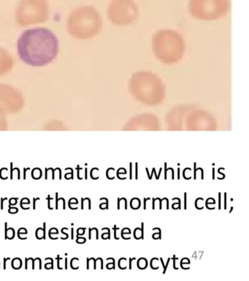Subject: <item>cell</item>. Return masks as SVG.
I'll return each instance as SVG.
<instances>
[{
    "instance_id": "obj_1",
    "label": "cell",
    "mask_w": 249,
    "mask_h": 281,
    "mask_svg": "<svg viewBox=\"0 0 249 281\" xmlns=\"http://www.w3.org/2000/svg\"><path fill=\"white\" fill-rule=\"evenodd\" d=\"M18 54L27 65L45 66L53 61L59 52V40L47 28H34L23 31L17 43Z\"/></svg>"
},
{
    "instance_id": "obj_2",
    "label": "cell",
    "mask_w": 249,
    "mask_h": 281,
    "mask_svg": "<svg viewBox=\"0 0 249 281\" xmlns=\"http://www.w3.org/2000/svg\"><path fill=\"white\" fill-rule=\"evenodd\" d=\"M128 88L134 99L147 106H156L165 98V86L162 79L151 72L133 73L129 80Z\"/></svg>"
},
{
    "instance_id": "obj_3",
    "label": "cell",
    "mask_w": 249,
    "mask_h": 281,
    "mask_svg": "<svg viewBox=\"0 0 249 281\" xmlns=\"http://www.w3.org/2000/svg\"><path fill=\"white\" fill-rule=\"evenodd\" d=\"M152 51L156 58L164 64H174L183 58L186 49L183 38L176 31L158 30L152 35Z\"/></svg>"
},
{
    "instance_id": "obj_4",
    "label": "cell",
    "mask_w": 249,
    "mask_h": 281,
    "mask_svg": "<svg viewBox=\"0 0 249 281\" xmlns=\"http://www.w3.org/2000/svg\"><path fill=\"white\" fill-rule=\"evenodd\" d=\"M102 28L103 19L99 11L90 5L75 8L68 19V31L77 39H90L98 35Z\"/></svg>"
},
{
    "instance_id": "obj_5",
    "label": "cell",
    "mask_w": 249,
    "mask_h": 281,
    "mask_svg": "<svg viewBox=\"0 0 249 281\" xmlns=\"http://www.w3.org/2000/svg\"><path fill=\"white\" fill-rule=\"evenodd\" d=\"M230 9L229 0H189L188 10L192 18L200 21L218 20Z\"/></svg>"
},
{
    "instance_id": "obj_6",
    "label": "cell",
    "mask_w": 249,
    "mask_h": 281,
    "mask_svg": "<svg viewBox=\"0 0 249 281\" xmlns=\"http://www.w3.org/2000/svg\"><path fill=\"white\" fill-rule=\"evenodd\" d=\"M15 21L20 26L45 22L49 17L46 0H22L15 10Z\"/></svg>"
},
{
    "instance_id": "obj_7",
    "label": "cell",
    "mask_w": 249,
    "mask_h": 281,
    "mask_svg": "<svg viewBox=\"0 0 249 281\" xmlns=\"http://www.w3.org/2000/svg\"><path fill=\"white\" fill-rule=\"evenodd\" d=\"M107 13L108 20L113 24L127 26L137 20L139 9L134 0H112Z\"/></svg>"
},
{
    "instance_id": "obj_8",
    "label": "cell",
    "mask_w": 249,
    "mask_h": 281,
    "mask_svg": "<svg viewBox=\"0 0 249 281\" xmlns=\"http://www.w3.org/2000/svg\"><path fill=\"white\" fill-rule=\"evenodd\" d=\"M21 93L15 88L6 84H0V109L18 110L23 106Z\"/></svg>"
},
{
    "instance_id": "obj_9",
    "label": "cell",
    "mask_w": 249,
    "mask_h": 281,
    "mask_svg": "<svg viewBox=\"0 0 249 281\" xmlns=\"http://www.w3.org/2000/svg\"><path fill=\"white\" fill-rule=\"evenodd\" d=\"M188 124L192 129L200 127L211 128L214 125V122L209 114L202 110H197L191 113L188 119Z\"/></svg>"
},
{
    "instance_id": "obj_10",
    "label": "cell",
    "mask_w": 249,
    "mask_h": 281,
    "mask_svg": "<svg viewBox=\"0 0 249 281\" xmlns=\"http://www.w3.org/2000/svg\"><path fill=\"white\" fill-rule=\"evenodd\" d=\"M193 106H178L174 108L169 113L167 116V120L168 122L173 127H178L180 122L181 116L185 112H186L188 110L193 108Z\"/></svg>"
},
{
    "instance_id": "obj_11",
    "label": "cell",
    "mask_w": 249,
    "mask_h": 281,
    "mask_svg": "<svg viewBox=\"0 0 249 281\" xmlns=\"http://www.w3.org/2000/svg\"><path fill=\"white\" fill-rule=\"evenodd\" d=\"M140 126H145V127H150V128H155L156 126V119L154 116L150 114H144L142 116H139L138 118L133 119L132 122L129 124V127H138Z\"/></svg>"
},
{
    "instance_id": "obj_12",
    "label": "cell",
    "mask_w": 249,
    "mask_h": 281,
    "mask_svg": "<svg viewBox=\"0 0 249 281\" xmlns=\"http://www.w3.org/2000/svg\"><path fill=\"white\" fill-rule=\"evenodd\" d=\"M13 65L12 56L5 50L0 48V76L7 74Z\"/></svg>"
},
{
    "instance_id": "obj_13",
    "label": "cell",
    "mask_w": 249,
    "mask_h": 281,
    "mask_svg": "<svg viewBox=\"0 0 249 281\" xmlns=\"http://www.w3.org/2000/svg\"><path fill=\"white\" fill-rule=\"evenodd\" d=\"M14 234H15V231H14V230L13 229V228H10V229L7 230V237H8L9 235H11V239L12 238H13V237H14Z\"/></svg>"
},
{
    "instance_id": "obj_14",
    "label": "cell",
    "mask_w": 249,
    "mask_h": 281,
    "mask_svg": "<svg viewBox=\"0 0 249 281\" xmlns=\"http://www.w3.org/2000/svg\"><path fill=\"white\" fill-rule=\"evenodd\" d=\"M18 211V209L17 208H11V207H10V208L9 209V212H10V213H16Z\"/></svg>"
},
{
    "instance_id": "obj_15",
    "label": "cell",
    "mask_w": 249,
    "mask_h": 281,
    "mask_svg": "<svg viewBox=\"0 0 249 281\" xmlns=\"http://www.w3.org/2000/svg\"><path fill=\"white\" fill-rule=\"evenodd\" d=\"M186 204H187L186 203V193H184V209H186V208H187Z\"/></svg>"
},
{
    "instance_id": "obj_16",
    "label": "cell",
    "mask_w": 249,
    "mask_h": 281,
    "mask_svg": "<svg viewBox=\"0 0 249 281\" xmlns=\"http://www.w3.org/2000/svg\"><path fill=\"white\" fill-rule=\"evenodd\" d=\"M116 225H115V226H114V228H113V229H114V237H115V239H116V240H119V237H116V230L119 229V228H116Z\"/></svg>"
},
{
    "instance_id": "obj_17",
    "label": "cell",
    "mask_w": 249,
    "mask_h": 281,
    "mask_svg": "<svg viewBox=\"0 0 249 281\" xmlns=\"http://www.w3.org/2000/svg\"><path fill=\"white\" fill-rule=\"evenodd\" d=\"M218 209H221V193H218Z\"/></svg>"
},
{
    "instance_id": "obj_18",
    "label": "cell",
    "mask_w": 249,
    "mask_h": 281,
    "mask_svg": "<svg viewBox=\"0 0 249 281\" xmlns=\"http://www.w3.org/2000/svg\"><path fill=\"white\" fill-rule=\"evenodd\" d=\"M164 167H165V173H164V179H167V163H164Z\"/></svg>"
},
{
    "instance_id": "obj_19",
    "label": "cell",
    "mask_w": 249,
    "mask_h": 281,
    "mask_svg": "<svg viewBox=\"0 0 249 281\" xmlns=\"http://www.w3.org/2000/svg\"><path fill=\"white\" fill-rule=\"evenodd\" d=\"M56 209H58V201H59V199H58V193H56Z\"/></svg>"
},
{
    "instance_id": "obj_20",
    "label": "cell",
    "mask_w": 249,
    "mask_h": 281,
    "mask_svg": "<svg viewBox=\"0 0 249 281\" xmlns=\"http://www.w3.org/2000/svg\"><path fill=\"white\" fill-rule=\"evenodd\" d=\"M43 239H45V223H44V228H43Z\"/></svg>"
},
{
    "instance_id": "obj_21",
    "label": "cell",
    "mask_w": 249,
    "mask_h": 281,
    "mask_svg": "<svg viewBox=\"0 0 249 281\" xmlns=\"http://www.w3.org/2000/svg\"><path fill=\"white\" fill-rule=\"evenodd\" d=\"M224 209H226V193H224Z\"/></svg>"
},
{
    "instance_id": "obj_22",
    "label": "cell",
    "mask_w": 249,
    "mask_h": 281,
    "mask_svg": "<svg viewBox=\"0 0 249 281\" xmlns=\"http://www.w3.org/2000/svg\"><path fill=\"white\" fill-rule=\"evenodd\" d=\"M172 259H173V267H174V269H175V270H178V269L175 267V259H176V258H175V256H173V258H172Z\"/></svg>"
},
{
    "instance_id": "obj_23",
    "label": "cell",
    "mask_w": 249,
    "mask_h": 281,
    "mask_svg": "<svg viewBox=\"0 0 249 281\" xmlns=\"http://www.w3.org/2000/svg\"><path fill=\"white\" fill-rule=\"evenodd\" d=\"M132 163H130V177H129V179H132Z\"/></svg>"
},
{
    "instance_id": "obj_24",
    "label": "cell",
    "mask_w": 249,
    "mask_h": 281,
    "mask_svg": "<svg viewBox=\"0 0 249 281\" xmlns=\"http://www.w3.org/2000/svg\"><path fill=\"white\" fill-rule=\"evenodd\" d=\"M143 228H144V225H143V223H142V228H141V232H142V233H141V235H142V239L143 240L144 239V236H143Z\"/></svg>"
},
{
    "instance_id": "obj_25",
    "label": "cell",
    "mask_w": 249,
    "mask_h": 281,
    "mask_svg": "<svg viewBox=\"0 0 249 281\" xmlns=\"http://www.w3.org/2000/svg\"><path fill=\"white\" fill-rule=\"evenodd\" d=\"M7 223H5V239H7Z\"/></svg>"
},
{
    "instance_id": "obj_26",
    "label": "cell",
    "mask_w": 249,
    "mask_h": 281,
    "mask_svg": "<svg viewBox=\"0 0 249 281\" xmlns=\"http://www.w3.org/2000/svg\"><path fill=\"white\" fill-rule=\"evenodd\" d=\"M10 168H11V179H13V163H10Z\"/></svg>"
},
{
    "instance_id": "obj_27",
    "label": "cell",
    "mask_w": 249,
    "mask_h": 281,
    "mask_svg": "<svg viewBox=\"0 0 249 281\" xmlns=\"http://www.w3.org/2000/svg\"><path fill=\"white\" fill-rule=\"evenodd\" d=\"M137 163H136V176H135V179H137V176H138V174H137Z\"/></svg>"
},
{
    "instance_id": "obj_28",
    "label": "cell",
    "mask_w": 249,
    "mask_h": 281,
    "mask_svg": "<svg viewBox=\"0 0 249 281\" xmlns=\"http://www.w3.org/2000/svg\"><path fill=\"white\" fill-rule=\"evenodd\" d=\"M194 179H196V163H194Z\"/></svg>"
},
{
    "instance_id": "obj_29",
    "label": "cell",
    "mask_w": 249,
    "mask_h": 281,
    "mask_svg": "<svg viewBox=\"0 0 249 281\" xmlns=\"http://www.w3.org/2000/svg\"><path fill=\"white\" fill-rule=\"evenodd\" d=\"M132 258V259H133ZM132 258H130L129 259V270H132Z\"/></svg>"
},
{
    "instance_id": "obj_30",
    "label": "cell",
    "mask_w": 249,
    "mask_h": 281,
    "mask_svg": "<svg viewBox=\"0 0 249 281\" xmlns=\"http://www.w3.org/2000/svg\"><path fill=\"white\" fill-rule=\"evenodd\" d=\"M124 200V201H125V209H127V201H126V199H125V198H122Z\"/></svg>"
},
{
    "instance_id": "obj_31",
    "label": "cell",
    "mask_w": 249,
    "mask_h": 281,
    "mask_svg": "<svg viewBox=\"0 0 249 281\" xmlns=\"http://www.w3.org/2000/svg\"><path fill=\"white\" fill-rule=\"evenodd\" d=\"M146 201L147 199H144V209H146Z\"/></svg>"
},
{
    "instance_id": "obj_32",
    "label": "cell",
    "mask_w": 249,
    "mask_h": 281,
    "mask_svg": "<svg viewBox=\"0 0 249 281\" xmlns=\"http://www.w3.org/2000/svg\"><path fill=\"white\" fill-rule=\"evenodd\" d=\"M120 201L121 199H118V209H120Z\"/></svg>"
},
{
    "instance_id": "obj_33",
    "label": "cell",
    "mask_w": 249,
    "mask_h": 281,
    "mask_svg": "<svg viewBox=\"0 0 249 281\" xmlns=\"http://www.w3.org/2000/svg\"><path fill=\"white\" fill-rule=\"evenodd\" d=\"M178 179H180V169L179 168L178 169Z\"/></svg>"
},
{
    "instance_id": "obj_34",
    "label": "cell",
    "mask_w": 249,
    "mask_h": 281,
    "mask_svg": "<svg viewBox=\"0 0 249 281\" xmlns=\"http://www.w3.org/2000/svg\"><path fill=\"white\" fill-rule=\"evenodd\" d=\"M39 199V198H37V199H34V205H33V209H35V201H36L37 200H38Z\"/></svg>"
},
{
    "instance_id": "obj_35",
    "label": "cell",
    "mask_w": 249,
    "mask_h": 281,
    "mask_svg": "<svg viewBox=\"0 0 249 281\" xmlns=\"http://www.w3.org/2000/svg\"><path fill=\"white\" fill-rule=\"evenodd\" d=\"M155 209V199H153V209Z\"/></svg>"
},
{
    "instance_id": "obj_36",
    "label": "cell",
    "mask_w": 249,
    "mask_h": 281,
    "mask_svg": "<svg viewBox=\"0 0 249 281\" xmlns=\"http://www.w3.org/2000/svg\"><path fill=\"white\" fill-rule=\"evenodd\" d=\"M4 269H6V258H5V261H4Z\"/></svg>"
},
{
    "instance_id": "obj_37",
    "label": "cell",
    "mask_w": 249,
    "mask_h": 281,
    "mask_svg": "<svg viewBox=\"0 0 249 281\" xmlns=\"http://www.w3.org/2000/svg\"><path fill=\"white\" fill-rule=\"evenodd\" d=\"M215 178V169L214 168L213 169V179H214Z\"/></svg>"
},
{
    "instance_id": "obj_38",
    "label": "cell",
    "mask_w": 249,
    "mask_h": 281,
    "mask_svg": "<svg viewBox=\"0 0 249 281\" xmlns=\"http://www.w3.org/2000/svg\"><path fill=\"white\" fill-rule=\"evenodd\" d=\"M85 175H86L85 178L87 179V169H86V172H85Z\"/></svg>"
},
{
    "instance_id": "obj_39",
    "label": "cell",
    "mask_w": 249,
    "mask_h": 281,
    "mask_svg": "<svg viewBox=\"0 0 249 281\" xmlns=\"http://www.w3.org/2000/svg\"><path fill=\"white\" fill-rule=\"evenodd\" d=\"M67 259L65 258V269H66V270H67Z\"/></svg>"
}]
</instances>
